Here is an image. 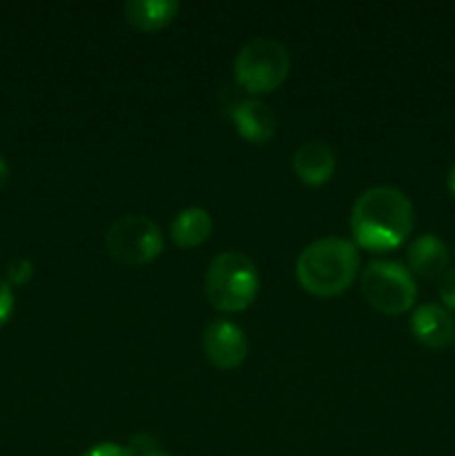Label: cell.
<instances>
[{
    "label": "cell",
    "instance_id": "6da1fadb",
    "mask_svg": "<svg viewBox=\"0 0 455 456\" xmlns=\"http://www.w3.org/2000/svg\"><path fill=\"white\" fill-rule=\"evenodd\" d=\"M413 203L393 185L368 187L351 209V232L360 248L368 252L395 249L413 232Z\"/></svg>",
    "mask_w": 455,
    "mask_h": 456
},
{
    "label": "cell",
    "instance_id": "7a4b0ae2",
    "mask_svg": "<svg viewBox=\"0 0 455 456\" xmlns=\"http://www.w3.org/2000/svg\"><path fill=\"white\" fill-rule=\"evenodd\" d=\"M360 270V252L352 240L324 236L302 249L294 265L299 285L315 297H337L346 292Z\"/></svg>",
    "mask_w": 455,
    "mask_h": 456
},
{
    "label": "cell",
    "instance_id": "3957f363",
    "mask_svg": "<svg viewBox=\"0 0 455 456\" xmlns=\"http://www.w3.org/2000/svg\"><path fill=\"white\" fill-rule=\"evenodd\" d=\"M203 292L219 312H241L252 305L259 294V270L248 254L228 249L208 263Z\"/></svg>",
    "mask_w": 455,
    "mask_h": 456
},
{
    "label": "cell",
    "instance_id": "277c9868",
    "mask_svg": "<svg viewBox=\"0 0 455 456\" xmlns=\"http://www.w3.org/2000/svg\"><path fill=\"white\" fill-rule=\"evenodd\" d=\"M288 71L290 53L285 45L266 36L248 40L235 58L236 85L250 94L275 92Z\"/></svg>",
    "mask_w": 455,
    "mask_h": 456
},
{
    "label": "cell",
    "instance_id": "5b68a950",
    "mask_svg": "<svg viewBox=\"0 0 455 456\" xmlns=\"http://www.w3.org/2000/svg\"><path fill=\"white\" fill-rule=\"evenodd\" d=\"M361 292L375 310L397 316L413 307L418 298V285L409 267L397 261L377 258L361 272Z\"/></svg>",
    "mask_w": 455,
    "mask_h": 456
},
{
    "label": "cell",
    "instance_id": "8992f818",
    "mask_svg": "<svg viewBox=\"0 0 455 456\" xmlns=\"http://www.w3.org/2000/svg\"><path fill=\"white\" fill-rule=\"evenodd\" d=\"M105 248L120 265H147L163 252V234L150 216L123 214L107 227Z\"/></svg>",
    "mask_w": 455,
    "mask_h": 456
},
{
    "label": "cell",
    "instance_id": "52a82bcc",
    "mask_svg": "<svg viewBox=\"0 0 455 456\" xmlns=\"http://www.w3.org/2000/svg\"><path fill=\"white\" fill-rule=\"evenodd\" d=\"M203 352L219 370H235L248 356V338L245 332L232 321L214 319L203 328Z\"/></svg>",
    "mask_w": 455,
    "mask_h": 456
},
{
    "label": "cell",
    "instance_id": "ba28073f",
    "mask_svg": "<svg viewBox=\"0 0 455 456\" xmlns=\"http://www.w3.org/2000/svg\"><path fill=\"white\" fill-rule=\"evenodd\" d=\"M232 120H235V127L239 132L241 138H245L248 142L254 145H263V142L270 141L277 132V116L270 110V105H266L259 98H244V101H236L230 110Z\"/></svg>",
    "mask_w": 455,
    "mask_h": 456
},
{
    "label": "cell",
    "instance_id": "9c48e42d",
    "mask_svg": "<svg viewBox=\"0 0 455 456\" xmlns=\"http://www.w3.org/2000/svg\"><path fill=\"white\" fill-rule=\"evenodd\" d=\"M410 332L424 347H431V350H442L451 341H455V325L449 310L435 303H424L415 307L410 316Z\"/></svg>",
    "mask_w": 455,
    "mask_h": 456
},
{
    "label": "cell",
    "instance_id": "30bf717a",
    "mask_svg": "<svg viewBox=\"0 0 455 456\" xmlns=\"http://www.w3.org/2000/svg\"><path fill=\"white\" fill-rule=\"evenodd\" d=\"M335 151L324 141H308L299 145L293 154V172L302 183L319 187L335 174Z\"/></svg>",
    "mask_w": 455,
    "mask_h": 456
},
{
    "label": "cell",
    "instance_id": "8fae6325",
    "mask_svg": "<svg viewBox=\"0 0 455 456\" xmlns=\"http://www.w3.org/2000/svg\"><path fill=\"white\" fill-rule=\"evenodd\" d=\"M406 263L410 274L422 279H440L449 270V249L435 234H422L406 249Z\"/></svg>",
    "mask_w": 455,
    "mask_h": 456
},
{
    "label": "cell",
    "instance_id": "7c38bea8",
    "mask_svg": "<svg viewBox=\"0 0 455 456\" xmlns=\"http://www.w3.org/2000/svg\"><path fill=\"white\" fill-rule=\"evenodd\" d=\"M129 25L141 31H156L168 27L177 18V0H128L123 7Z\"/></svg>",
    "mask_w": 455,
    "mask_h": 456
},
{
    "label": "cell",
    "instance_id": "4fadbf2b",
    "mask_svg": "<svg viewBox=\"0 0 455 456\" xmlns=\"http://www.w3.org/2000/svg\"><path fill=\"white\" fill-rule=\"evenodd\" d=\"M210 234H212V216L208 209L199 208V205L181 209L170 227V236L178 248H196V245L205 243Z\"/></svg>",
    "mask_w": 455,
    "mask_h": 456
},
{
    "label": "cell",
    "instance_id": "5bb4252c",
    "mask_svg": "<svg viewBox=\"0 0 455 456\" xmlns=\"http://www.w3.org/2000/svg\"><path fill=\"white\" fill-rule=\"evenodd\" d=\"M31 276H34V263H31L29 258L16 256L7 263V279L4 281H7L9 285L21 288V285L29 283Z\"/></svg>",
    "mask_w": 455,
    "mask_h": 456
},
{
    "label": "cell",
    "instance_id": "9a60e30c",
    "mask_svg": "<svg viewBox=\"0 0 455 456\" xmlns=\"http://www.w3.org/2000/svg\"><path fill=\"white\" fill-rule=\"evenodd\" d=\"M128 448L134 456H172V454L165 452V450H161L159 441H156L152 435L132 436V441H129Z\"/></svg>",
    "mask_w": 455,
    "mask_h": 456
},
{
    "label": "cell",
    "instance_id": "2e32d148",
    "mask_svg": "<svg viewBox=\"0 0 455 456\" xmlns=\"http://www.w3.org/2000/svg\"><path fill=\"white\" fill-rule=\"evenodd\" d=\"M440 283H437V294H440L442 303H444L449 310H455V270H446L440 276Z\"/></svg>",
    "mask_w": 455,
    "mask_h": 456
},
{
    "label": "cell",
    "instance_id": "e0dca14e",
    "mask_svg": "<svg viewBox=\"0 0 455 456\" xmlns=\"http://www.w3.org/2000/svg\"><path fill=\"white\" fill-rule=\"evenodd\" d=\"M13 303H16V298H13L12 285L4 279H0V328H4L9 319H12Z\"/></svg>",
    "mask_w": 455,
    "mask_h": 456
},
{
    "label": "cell",
    "instance_id": "ac0fdd59",
    "mask_svg": "<svg viewBox=\"0 0 455 456\" xmlns=\"http://www.w3.org/2000/svg\"><path fill=\"white\" fill-rule=\"evenodd\" d=\"M80 456H134V454L129 452L128 445L112 444V441H103V444L92 445L87 452H83Z\"/></svg>",
    "mask_w": 455,
    "mask_h": 456
},
{
    "label": "cell",
    "instance_id": "d6986e66",
    "mask_svg": "<svg viewBox=\"0 0 455 456\" xmlns=\"http://www.w3.org/2000/svg\"><path fill=\"white\" fill-rule=\"evenodd\" d=\"M7 181H9V165L7 160H4V156L0 154V190L7 185Z\"/></svg>",
    "mask_w": 455,
    "mask_h": 456
},
{
    "label": "cell",
    "instance_id": "ffe728a7",
    "mask_svg": "<svg viewBox=\"0 0 455 456\" xmlns=\"http://www.w3.org/2000/svg\"><path fill=\"white\" fill-rule=\"evenodd\" d=\"M446 185H449V191L453 194V199H455V163L451 165L449 176H446Z\"/></svg>",
    "mask_w": 455,
    "mask_h": 456
}]
</instances>
